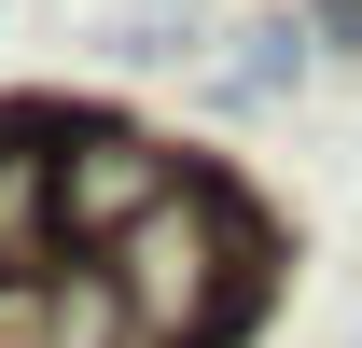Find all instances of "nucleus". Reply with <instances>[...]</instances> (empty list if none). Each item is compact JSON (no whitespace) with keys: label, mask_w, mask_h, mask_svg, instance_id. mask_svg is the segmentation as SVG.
Returning <instances> with one entry per match:
<instances>
[{"label":"nucleus","mask_w":362,"mask_h":348,"mask_svg":"<svg viewBox=\"0 0 362 348\" xmlns=\"http://www.w3.org/2000/svg\"><path fill=\"white\" fill-rule=\"evenodd\" d=\"M181 181H195V168L153 153L139 126H70V139H56V209H70V237H112V251L168 209Z\"/></svg>","instance_id":"obj_2"},{"label":"nucleus","mask_w":362,"mask_h":348,"mask_svg":"<svg viewBox=\"0 0 362 348\" xmlns=\"http://www.w3.org/2000/svg\"><path fill=\"white\" fill-rule=\"evenodd\" d=\"M42 112H0V279H42L70 251V209H56V153Z\"/></svg>","instance_id":"obj_3"},{"label":"nucleus","mask_w":362,"mask_h":348,"mask_svg":"<svg viewBox=\"0 0 362 348\" xmlns=\"http://www.w3.org/2000/svg\"><path fill=\"white\" fill-rule=\"evenodd\" d=\"M320 28H334V42H362V0H320Z\"/></svg>","instance_id":"obj_5"},{"label":"nucleus","mask_w":362,"mask_h":348,"mask_svg":"<svg viewBox=\"0 0 362 348\" xmlns=\"http://www.w3.org/2000/svg\"><path fill=\"white\" fill-rule=\"evenodd\" d=\"M14 348H139V320H126V293H112V265H84L70 293H42V320Z\"/></svg>","instance_id":"obj_4"},{"label":"nucleus","mask_w":362,"mask_h":348,"mask_svg":"<svg viewBox=\"0 0 362 348\" xmlns=\"http://www.w3.org/2000/svg\"><path fill=\"white\" fill-rule=\"evenodd\" d=\"M265 279H279V237H265V209H251L223 168H195L168 209L112 251V293H126L139 348H237L265 320Z\"/></svg>","instance_id":"obj_1"}]
</instances>
